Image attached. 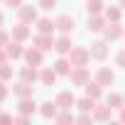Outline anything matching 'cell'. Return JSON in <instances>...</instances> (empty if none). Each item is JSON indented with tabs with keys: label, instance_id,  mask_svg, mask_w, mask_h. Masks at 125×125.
Masks as SVG:
<instances>
[{
	"label": "cell",
	"instance_id": "cell-11",
	"mask_svg": "<svg viewBox=\"0 0 125 125\" xmlns=\"http://www.w3.org/2000/svg\"><path fill=\"white\" fill-rule=\"evenodd\" d=\"M17 15H20V22H27V25H32V22L39 20V17H37V10H34L32 5H22V8L17 10Z\"/></svg>",
	"mask_w": 125,
	"mask_h": 125
},
{
	"label": "cell",
	"instance_id": "cell-2",
	"mask_svg": "<svg viewBox=\"0 0 125 125\" xmlns=\"http://www.w3.org/2000/svg\"><path fill=\"white\" fill-rule=\"evenodd\" d=\"M123 34H125V30L120 27V22H105V27H103L105 42H115V39H120Z\"/></svg>",
	"mask_w": 125,
	"mask_h": 125
},
{
	"label": "cell",
	"instance_id": "cell-40",
	"mask_svg": "<svg viewBox=\"0 0 125 125\" xmlns=\"http://www.w3.org/2000/svg\"><path fill=\"white\" fill-rule=\"evenodd\" d=\"M3 20H5V17H3V12H0V27H3Z\"/></svg>",
	"mask_w": 125,
	"mask_h": 125
},
{
	"label": "cell",
	"instance_id": "cell-7",
	"mask_svg": "<svg viewBox=\"0 0 125 125\" xmlns=\"http://www.w3.org/2000/svg\"><path fill=\"white\" fill-rule=\"evenodd\" d=\"M54 22H56V30H59L61 34H71V32H74V25H76L71 15H59Z\"/></svg>",
	"mask_w": 125,
	"mask_h": 125
},
{
	"label": "cell",
	"instance_id": "cell-33",
	"mask_svg": "<svg viewBox=\"0 0 125 125\" xmlns=\"http://www.w3.org/2000/svg\"><path fill=\"white\" fill-rule=\"evenodd\" d=\"M91 120H93V113H81L76 118V123H91Z\"/></svg>",
	"mask_w": 125,
	"mask_h": 125
},
{
	"label": "cell",
	"instance_id": "cell-28",
	"mask_svg": "<svg viewBox=\"0 0 125 125\" xmlns=\"http://www.w3.org/2000/svg\"><path fill=\"white\" fill-rule=\"evenodd\" d=\"M10 79H12V66L5 61V64H0V81H10Z\"/></svg>",
	"mask_w": 125,
	"mask_h": 125
},
{
	"label": "cell",
	"instance_id": "cell-36",
	"mask_svg": "<svg viewBox=\"0 0 125 125\" xmlns=\"http://www.w3.org/2000/svg\"><path fill=\"white\" fill-rule=\"evenodd\" d=\"M15 123H20V125H27V123H30V115H25V113H20V115L15 118Z\"/></svg>",
	"mask_w": 125,
	"mask_h": 125
},
{
	"label": "cell",
	"instance_id": "cell-4",
	"mask_svg": "<svg viewBox=\"0 0 125 125\" xmlns=\"http://www.w3.org/2000/svg\"><path fill=\"white\" fill-rule=\"evenodd\" d=\"M56 105H59V110H71V108L76 105V96H74L71 91H61V93L56 96Z\"/></svg>",
	"mask_w": 125,
	"mask_h": 125
},
{
	"label": "cell",
	"instance_id": "cell-18",
	"mask_svg": "<svg viewBox=\"0 0 125 125\" xmlns=\"http://www.w3.org/2000/svg\"><path fill=\"white\" fill-rule=\"evenodd\" d=\"M56 76H59V74L54 71V66H47V69L39 71V81H42L44 86H54V83H56Z\"/></svg>",
	"mask_w": 125,
	"mask_h": 125
},
{
	"label": "cell",
	"instance_id": "cell-43",
	"mask_svg": "<svg viewBox=\"0 0 125 125\" xmlns=\"http://www.w3.org/2000/svg\"><path fill=\"white\" fill-rule=\"evenodd\" d=\"M123 98H125V96H123Z\"/></svg>",
	"mask_w": 125,
	"mask_h": 125
},
{
	"label": "cell",
	"instance_id": "cell-5",
	"mask_svg": "<svg viewBox=\"0 0 125 125\" xmlns=\"http://www.w3.org/2000/svg\"><path fill=\"white\" fill-rule=\"evenodd\" d=\"M32 44H34L37 49H42V52H49V49H54V37H52V34H44V32H39V34H34Z\"/></svg>",
	"mask_w": 125,
	"mask_h": 125
},
{
	"label": "cell",
	"instance_id": "cell-35",
	"mask_svg": "<svg viewBox=\"0 0 125 125\" xmlns=\"http://www.w3.org/2000/svg\"><path fill=\"white\" fill-rule=\"evenodd\" d=\"M10 37H12V34H8L5 30H0V47H5V44L10 42Z\"/></svg>",
	"mask_w": 125,
	"mask_h": 125
},
{
	"label": "cell",
	"instance_id": "cell-12",
	"mask_svg": "<svg viewBox=\"0 0 125 125\" xmlns=\"http://www.w3.org/2000/svg\"><path fill=\"white\" fill-rule=\"evenodd\" d=\"M108 56V44H105V39H101V42H93L91 44V59H98V61H103Z\"/></svg>",
	"mask_w": 125,
	"mask_h": 125
},
{
	"label": "cell",
	"instance_id": "cell-34",
	"mask_svg": "<svg viewBox=\"0 0 125 125\" xmlns=\"http://www.w3.org/2000/svg\"><path fill=\"white\" fill-rule=\"evenodd\" d=\"M5 5L12 8V10H20V8H22V0H5Z\"/></svg>",
	"mask_w": 125,
	"mask_h": 125
},
{
	"label": "cell",
	"instance_id": "cell-21",
	"mask_svg": "<svg viewBox=\"0 0 125 125\" xmlns=\"http://www.w3.org/2000/svg\"><path fill=\"white\" fill-rule=\"evenodd\" d=\"M37 30H39V32H44V34H54L56 22H52L49 17H39V20H37Z\"/></svg>",
	"mask_w": 125,
	"mask_h": 125
},
{
	"label": "cell",
	"instance_id": "cell-27",
	"mask_svg": "<svg viewBox=\"0 0 125 125\" xmlns=\"http://www.w3.org/2000/svg\"><path fill=\"white\" fill-rule=\"evenodd\" d=\"M105 103H108L113 110H120V108H123V103H125V98H123V96H118V93H110Z\"/></svg>",
	"mask_w": 125,
	"mask_h": 125
},
{
	"label": "cell",
	"instance_id": "cell-15",
	"mask_svg": "<svg viewBox=\"0 0 125 125\" xmlns=\"http://www.w3.org/2000/svg\"><path fill=\"white\" fill-rule=\"evenodd\" d=\"M56 113H59L56 101H54V103H52V101H47V103H42V105H39V115H42V118H47V120H54V118H56Z\"/></svg>",
	"mask_w": 125,
	"mask_h": 125
},
{
	"label": "cell",
	"instance_id": "cell-42",
	"mask_svg": "<svg viewBox=\"0 0 125 125\" xmlns=\"http://www.w3.org/2000/svg\"><path fill=\"white\" fill-rule=\"evenodd\" d=\"M123 37H125V34H123Z\"/></svg>",
	"mask_w": 125,
	"mask_h": 125
},
{
	"label": "cell",
	"instance_id": "cell-17",
	"mask_svg": "<svg viewBox=\"0 0 125 125\" xmlns=\"http://www.w3.org/2000/svg\"><path fill=\"white\" fill-rule=\"evenodd\" d=\"M105 22H108L105 15H101V12H98V15H91V17H88V30H91V32H103Z\"/></svg>",
	"mask_w": 125,
	"mask_h": 125
},
{
	"label": "cell",
	"instance_id": "cell-25",
	"mask_svg": "<svg viewBox=\"0 0 125 125\" xmlns=\"http://www.w3.org/2000/svg\"><path fill=\"white\" fill-rule=\"evenodd\" d=\"M120 17H123V8H120V5L105 10V20H108V22H120Z\"/></svg>",
	"mask_w": 125,
	"mask_h": 125
},
{
	"label": "cell",
	"instance_id": "cell-31",
	"mask_svg": "<svg viewBox=\"0 0 125 125\" xmlns=\"http://www.w3.org/2000/svg\"><path fill=\"white\" fill-rule=\"evenodd\" d=\"M8 93H10V88L5 86V81H0V103H3V101L8 98Z\"/></svg>",
	"mask_w": 125,
	"mask_h": 125
},
{
	"label": "cell",
	"instance_id": "cell-24",
	"mask_svg": "<svg viewBox=\"0 0 125 125\" xmlns=\"http://www.w3.org/2000/svg\"><path fill=\"white\" fill-rule=\"evenodd\" d=\"M17 108H20V113H25V115H32V113L37 110V103L32 101V96H30V98H20Z\"/></svg>",
	"mask_w": 125,
	"mask_h": 125
},
{
	"label": "cell",
	"instance_id": "cell-9",
	"mask_svg": "<svg viewBox=\"0 0 125 125\" xmlns=\"http://www.w3.org/2000/svg\"><path fill=\"white\" fill-rule=\"evenodd\" d=\"M96 81H98L101 86H113V83H115V74H113L108 66H101V69L96 71Z\"/></svg>",
	"mask_w": 125,
	"mask_h": 125
},
{
	"label": "cell",
	"instance_id": "cell-29",
	"mask_svg": "<svg viewBox=\"0 0 125 125\" xmlns=\"http://www.w3.org/2000/svg\"><path fill=\"white\" fill-rule=\"evenodd\" d=\"M54 120H56V123H74L76 118H74L69 110H61V113H56V118H54Z\"/></svg>",
	"mask_w": 125,
	"mask_h": 125
},
{
	"label": "cell",
	"instance_id": "cell-38",
	"mask_svg": "<svg viewBox=\"0 0 125 125\" xmlns=\"http://www.w3.org/2000/svg\"><path fill=\"white\" fill-rule=\"evenodd\" d=\"M5 61H10L8 59V52H5V47H0V64H5Z\"/></svg>",
	"mask_w": 125,
	"mask_h": 125
},
{
	"label": "cell",
	"instance_id": "cell-22",
	"mask_svg": "<svg viewBox=\"0 0 125 125\" xmlns=\"http://www.w3.org/2000/svg\"><path fill=\"white\" fill-rule=\"evenodd\" d=\"M83 91H86V96H91V98H101V93H103V86L98 83V81H88L86 86H83Z\"/></svg>",
	"mask_w": 125,
	"mask_h": 125
},
{
	"label": "cell",
	"instance_id": "cell-6",
	"mask_svg": "<svg viewBox=\"0 0 125 125\" xmlns=\"http://www.w3.org/2000/svg\"><path fill=\"white\" fill-rule=\"evenodd\" d=\"M71 47H74V44H71V37H69V34H61V37L54 39V52L61 54V56H66V54L71 52Z\"/></svg>",
	"mask_w": 125,
	"mask_h": 125
},
{
	"label": "cell",
	"instance_id": "cell-26",
	"mask_svg": "<svg viewBox=\"0 0 125 125\" xmlns=\"http://www.w3.org/2000/svg\"><path fill=\"white\" fill-rule=\"evenodd\" d=\"M86 10H88V15L103 12V0H86Z\"/></svg>",
	"mask_w": 125,
	"mask_h": 125
},
{
	"label": "cell",
	"instance_id": "cell-10",
	"mask_svg": "<svg viewBox=\"0 0 125 125\" xmlns=\"http://www.w3.org/2000/svg\"><path fill=\"white\" fill-rule=\"evenodd\" d=\"M12 93L17 96V98H30V96H34V88H32V83H27V81H17L15 86H12Z\"/></svg>",
	"mask_w": 125,
	"mask_h": 125
},
{
	"label": "cell",
	"instance_id": "cell-1",
	"mask_svg": "<svg viewBox=\"0 0 125 125\" xmlns=\"http://www.w3.org/2000/svg\"><path fill=\"white\" fill-rule=\"evenodd\" d=\"M69 61H71L74 66H86L88 61H91V49H86V47H71Z\"/></svg>",
	"mask_w": 125,
	"mask_h": 125
},
{
	"label": "cell",
	"instance_id": "cell-3",
	"mask_svg": "<svg viewBox=\"0 0 125 125\" xmlns=\"http://www.w3.org/2000/svg\"><path fill=\"white\" fill-rule=\"evenodd\" d=\"M69 76H71V83H74V86H86V83L91 81V74H88L86 66H74Z\"/></svg>",
	"mask_w": 125,
	"mask_h": 125
},
{
	"label": "cell",
	"instance_id": "cell-19",
	"mask_svg": "<svg viewBox=\"0 0 125 125\" xmlns=\"http://www.w3.org/2000/svg\"><path fill=\"white\" fill-rule=\"evenodd\" d=\"M20 79L22 81H27V83H34L37 79H39V71H37V66H25V69H20Z\"/></svg>",
	"mask_w": 125,
	"mask_h": 125
},
{
	"label": "cell",
	"instance_id": "cell-32",
	"mask_svg": "<svg viewBox=\"0 0 125 125\" xmlns=\"http://www.w3.org/2000/svg\"><path fill=\"white\" fill-rule=\"evenodd\" d=\"M115 64H118L120 69H125V49H123V52H118V56H115Z\"/></svg>",
	"mask_w": 125,
	"mask_h": 125
},
{
	"label": "cell",
	"instance_id": "cell-23",
	"mask_svg": "<svg viewBox=\"0 0 125 125\" xmlns=\"http://www.w3.org/2000/svg\"><path fill=\"white\" fill-rule=\"evenodd\" d=\"M76 108H79L81 113H93V108H96V98H91V96H83L81 101H76Z\"/></svg>",
	"mask_w": 125,
	"mask_h": 125
},
{
	"label": "cell",
	"instance_id": "cell-14",
	"mask_svg": "<svg viewBox=\"0 0 125 125\" xmlns=\"http://www.w3.org/2000/svg\"><path fill=\"white\" fill-rule=\"evenodd\" d=\"M5 52H8V59H12V61L20 59V56H25L22 42H17V39H15V42H8V44H5Z\"/></svg>",
	"mask_w": 125,
	"mask_h": 125
},
{
	"label": "cell",
	"instance_id": "cell-30",
	"mask_svg": "<svg viewBox=\"0 0 125 125\" xmlns=\"http://www.w3.org/2000/svg\"><path fill=\"white\" fill-rule=\"evenodd\" d=\"M37 3H39L42 10H52V8H56V0H37Z\"/></svg>",
	"mask_w": 125,
	"mask_h": 125
},
{
	"label": "cell",
	"instance_id": "cell-41",
	"mask_svg": "<svg viewBox=\"0 0 125 125\" xmlns=\"http://www.w3.org/2000/svg\"><path fill=\"white\" fill-rule=\"evenodd\" d=\"M120 8H123V10H125V0H120Z\"/></svg>",
	"mask_w": 125,
	"mask_h": 125
},
{
	"label": "cell",
	"instance_id": "cell-20",
	"mask_svg": "<svg viewBox=\"0 0 125 125\" xmlns=\"http://www.w3.org/2000/svg\"><path fill=\"white\" fill-rule=\"evenodd\" d=\"M110 113H113V108H110L108 103H105V105H96V108H93V120H101V123H103V120H110Z\"/></svg>",
	"mask_w": 125,
	"mask_h": 125
},
{
	"label": "cell",
	"instance_id": "cell-39",
	"mask_svg": "<svg viewBox=\"0 0 125 125\" xmlns=\"http://www.w3.org/2000/svg\"><path fill=\"white\" fill-rule=\"evenodd\" d=\"M118 120H123V123H125V105L120 108V113H118Z\"/></svg>",
	"mask_w": 125,
	"mask_h": 125
},
{
	"label": "cell",
	"instance_id": "cell-16",
	"mask_svg": "<svg viewBox=\"0 0 125 125\" xmlns=\"http://www.w3.org/2000/svg\"><path fill=\"white\" fill-rule=\"evenodd\" d=\"M71 69H74V64H71L69 59H64V56H59V59L54 61V71H56L59 76H69Z\"/></svg>",
	"mask_w": 125,
	"mask_h": 125
},
{
	"label": "cell",
	"instance_id": "cell-13",
	"mask_svg": "<svg viewBox=\"0 0 125 125\" xmlns=\"http://www.w3.org/2000/svg\"><path fill=\"white\" fill-rule=\"evenodd\" d=\"M30 37H32V30L27 27V22H20V25H15V27H12V39L25 42V39H30Z\"/></svg>",
	"mask_w": 125,
	"mask_h": 125
},
{
	"label": "cell",
	"instance_id": "cell-37",
	"mask_svg": "<svg viewBox=\"0 0 125 125\" xmlns=\"http://www.w3.org/2000/svg\"><path fill=\"white\" fill-rule=\"evenodd\" d=\"M0 123H15V118L8 115V113H0Z\"/></svg>",
	"mask_w": 125,
	"mask_h": 125
},
{
	"label": "cell",
	"instance_id": "cell-8",
	"mask_svg": "<svg viewBox=\"0 0 125 125\" xmlns=\"http://www.w3.org/2000/svg\"><path fill=\"white\" fill-rule=\"evenodd\" d=\"M30 66H42V61H44V56H42V49H37V47H30V49H25V56H22Z\"/></svg>",
	"mask_w": 125,
	"mask_h": 125
}]
</instances>
